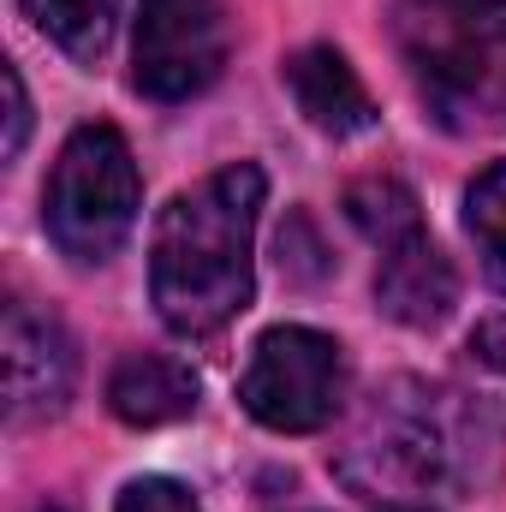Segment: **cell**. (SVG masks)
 Here are the masks:
<instances>
[{
	"instance_id": "obj_1",
	"label": "cell",
	"mask_w": 506,
	"mask_h": 512,
	"mask_svg": "<svg viewBox=\"0 0 506 512\" xmlns=\"http://www.w3.org/2000/svg\"><path fill=\"white\" fill-rule=\"evenodd\" d=\"M262 197V167L233 161L161 209L149 239V292L173 334H215L251 304V233Z\"/></svg>"
},
{
	"instance_id": "obj_15",
	"label": "cell",
	"mask_w": 506,
	"mask_h": 512,
	"mask_svg": "<svg viewBox=\"0 0 506 512\" xmlns=\"http://www.w3.org/2000/svg\"><path fill=\"white\" fill-rule=\"evenodd\" d=\"M506 108V42H501V54H495V72H489V84H483V108Z\"/></svg>"
},
{
	"instance_id": "obj_12",
	"label": "cell",
	"mask_w": 506,
	"mask_h": 512,
	"mask_svg": "<svg viewBox=\"0 0 506 512\" xmlns=\"http://www.w3.org/2000/svg\"><path fill=\"white\" fill-rule=\"evenodd\" d=\"M114 512H203V507H197V495H191L185 483H173V477H137V483H126V495H120Z\"/></svg>"
},
{
	"instance_id": "obj_3",
	"label": "cell",
	"mask_w": 506,
	"mask_h": 512,
	"mask_svg": "<svg viewBox=\"0 0 506 512\" xmlns=\"http://www.w3.org/2000/svg\"><path fill=\"white\" fill-rule=\"evenodd\" d=\"M239 399L262 429L280 435H310L334 423L346 405V358L328 334L316 328H268L251 346V364L239 376Z\"/></svg>"
},
{
	"instance_id": "obj_18",
	"label": "cell",
	"mask_w": 506,
	"mask_h": 512,
	"mask_svg": "<svg viewBox=\"0 0 506 512\" xmlns=\"http://www.w3.org/2000/svg\"><path fill=\"white\" fill-rule=\"evenodd\" d=\"M36 512H60V507H36Z\"/></svg>"
},
{
	"instance_id": "obj_8",
	"label": "cell",
	"mask_w": 506,
	"mask_h": 512,
	"mask_svg": "<svg viewBox=\"0 0 506 512\" xmlns=\"http://www.w3.org/2000/svg\"><path fill=\"white\" fill-rule=\"evenodd\" d=\"M108 411L131 429H155V423H179L197 411V376L179 358L161 352H131L108 376Z\"/></svg>"
},
{
	"instance_id": "obj_5",
	"label": "cell",
	"mask_w": 506,
	"mask_h": 512,
	"mask_svg": "<svg viewBox=\"0 0 506 512\" xmlns=\"http://www.w3.org/2000/svg\"><path fill=\"white\" fill-rule=\"evenodd\" d=\"M78 382L66 328L30 304H6V405L12 417H54Z\"/></svg>"
},
{
	"instance_id": "obj_13",
	"label": "cell",
	"mask_w": 506,
	"mask_h": 512,
	"mask_svg": "<svg viewBox=\"0 0 506 512\" xmlns=\"http://www.w3.org/2000/svg\"><path fill=\"white\" fill-rule=\"evenodd\" d=\"M6 102H12V114H6V155H18L24 131H30V102H24V84H18L12 66H6Z\"/></svg>"
},
{
	"instance_id": "obj_11",
	"label": "cell",
	"mask_w": 506,
	"mask_h": 512,
	"mask_svg": "<svg viewBox=\"0 0 506 512\" xmlns=\"http://www.w3.org/2000/svg\"><path fill=\"white\" fill-rule=\"evenodd\" d=\"M346 215H352V227H358V233H364L376 251L423 227V215H417V197H411L399 179H358V185L346 191Z\"/></svg>"
},
{
	"instance_id": "obj_9",
	"label": "cell",
	"mask_w": 506,
	"mask_h": 512,
	"mask_svg": "<svg viewBox=\"0 0 506 512\" xmlns=\"http://www.w3.org/2000/svg\"><path fill=\"white\" fill-rule=\"evenodd\" d=\"M24 12L36 18V30L66 48L72 60L96 66L114 42V24H120V0H24Z\"/></svg>"
},
{
	"instance_id": "obj_10",
	"label": "cell",
	"mask_w": 506,
	"mask_h": 512,
	"mask_svg": "<svg viewBox=\"0 0 506 512\" xmlns=\"http://www.w3.org/2000/svg\"><path fill=\"white\" fill-rule=\"evenodd\" d=\"M465 233L477 239L483 274L506 292V161H489L465 191Z\"/></svg>"
},
{
	"instance_id": "obj_6",
	"label": "cell",
	"mask_w": 506,
	"mask_h": 512,
	"mask_svg": "<svg viewBox=\"0 0 506 512\" xmlns=\"http://www.w3.org/2000/svg\"><path fill=\"white\" fill-rule=\"evenodd\" d=\"M376 298L381 310L405 328H435L447 322L453 298H459V280H453V262L441 256V245L417 227L393 245H381V268H376Z\"/></svg>"
},
{
	"instance_id": "obj_7",
	"label": "cell",
	"mask_w": 506,
	"mask_h": 512,
	"mask_svg": "<svg viewBox=\"0 0 506 512\" xmlns=\"http://www.w3.org/2000/svg\"><path fill=\"white\" fill-rule=\"evenodd\" d=\"M286 84H292L298 114L316 131H328V137H358V131L376 126V102H370L364 78H358L352 60H346L340 48H328V42L298 48V54L286 60Z\"/></svg>"
},
{
	"instance_id": "obj_14",
	"label": "cell",
	"mask_w": 506,
	"mask_h": 512,
	"mask_svg": "<svg viewBox=\"0 0 506 512\" xmlns=\"http://www.w3.org/2000/svg\"><path fill=\"white\" fill-rule=\"evenodd\" d=\"M471 346L483 352V364H495V370H506V316H495V322H483V328L471 334Z\"/></svg>"
},
{
	"instance_id": "obj_16",
	"label": "cell",
	"mask_w": 506,
	"mask_h": 512,
	"mask_svg": "<svg viewBox=\"0 0 506 512\" xmlns=\"http://www.w3.org/2000/svg\"><path fill=\"white\" fill-rule=\"evenodd\" d=\"M399 512H429V507H399Z\"/></svg>"
},
{
	"instance_id": "obj_2",
	"label": "cell",
	"mask_w": 506,
	"mask_h": 512,
	"mask_svg": "<svg viewBox=\"0 0 506 512\" xmlns=\"http://www.w3.org/2000/svg\"><path fill=\"white\" fill-rule=\"evenodd\" d=\"M137 203H143V179H137L131 143L114 126H78L42 191L48 239L72 262H108L126 245Z\"/></svg>"
},
{
	"instance_id": "obj_17",
	"label": "cell",
	"mask_w": 506,
	"mask_h": 512,
	"mask_svg": "<svg viewBox=\"0 0 506 512\" xmlns=\"http://www.w3.org/2000/svg\"><path fill=\"white\" fill-rule=\"evenodd\" d=\"M489 6H501V12H506V0H489Z\"/></svg>"
},
{
	"instance_id": "obj_4",
	"label": "cell",
	"mask_w": 506,
	"mask_h": 512,
	"mask_svg": "<svg viewBox=\"0 0 506 512\" xmlns=\"http://www.w3.org/2000/svg\"><path fill=\"white\" fill-rule=\"evenodd\" d=\"M227 66V6L221 0H137L131 84L149 102H191Z\"/></svg>"
}]
</instances>
